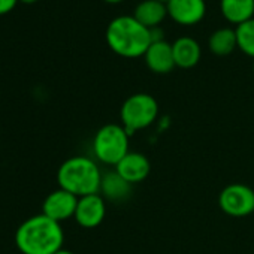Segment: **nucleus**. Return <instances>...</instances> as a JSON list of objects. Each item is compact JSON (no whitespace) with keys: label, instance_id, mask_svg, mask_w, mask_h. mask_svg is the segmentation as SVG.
I'll list each match as a JSON object with an SVG mask.
<instances>
[{"label":"nucleus","instance_id":"f257e3e1","mask_svg":"<svg viewBox=\"0 0 254 254\" xmlns=\"http://www.w3.org/2000/svg\"><path fill=\"white\" fill-rule=\"evenodd\" d=\"M63 241L62 224L44 214L27 218L15 232V245L23 254H56Z\"/></svg>","mask_w":254,"mask_h":254},{"label":"nucleus","instance_id":"f03ea898","mask_svg":"<svg viewBox=\"0 0 254 254\" xmlns=\"http://www.w3.org/2000/svg\"><path fill=\"white\" fill-rule=\"evenodd\" d=\"M106 44L120 57H144L151 45V30L141 24L133 15L115 17L106 27Z\"/></svg>","mask_w":254,"mask_h":254},{"label":"nucleus","instance_id":"7ed1b4c3","mask_svg":"<svg viewBox=\"0 0 254 254\" xmlns=\"http://www.w3.org/2000/svg\"><path fill=\"white\" fill-rule=\"evenodd\" d=\"M102 171L96 160L85 156H75L64 160L57 171L59 187L76 197L100 193Z\"/></svg>","mask_w":254,"mask_h":254},{"label":"nucleus","instance_id":"20e7f679","mask_svg":"<svg viewBox=\"0 0 254 254\" xmlns=\"http://www.w3.org/2000/svg\"><path fill=\"white\" fill-rule=\"evenodd\" d=\"M130 135L123 124L109 123L102 126L93 138V154L97 162L115 166L127 153H129Z\"/></svg>","mask_w":254,"mask_h":254},{"label":"nucleus","instance_id":"39448f33","mask_svg":"<svg viewBox=\"0 0 254 254\" xmlns=\"http://www.w3.org/2000/svg\"><path fill=\"white\" fill-rule=\"evenodd\" d=\"M159 117V103L148 93H135L127 97L120 109L121 124L129 135L150 127Z\"/></svg>","mask_w":254,"mask_h":254},{"label":"nucleus","instance_id":"423d86ee","mask_svg":"<svg viewBox=\"0 0 254 254\" xmlns=\"http://www.w3.org/2000/svg\"><path fill=\"white\" fill-rule=\"evenodd\" d=\"M218 205L229 217H247L254 212V190L241 183L229 184L220 191Z\"/></svg>","mask_w":254,"mask_h":254},{"label":"nucleus","instance_id":"0eeeda50","mask_svg":"<svg viewBox=\"0 0 254 254\" xmlns=\"http://www.w3.org/2000/svg\"><path fill=\"white\" fill-rule=\"evenodd\" d=\"M78 199L79 197L75 194L59 187L45 197L42 203V214L62 224V221H66L75 215Z\"/></svg>","mask_w":254,"mask_h":254},{"label":"nucleus","instance_id":"6e6552de","mask_svg":"<svg viewBox=\"0 0 254 254\" xmlns=\"http://www.w3.org/2000/svg\"><path fill=\"white\" fill-rule=\"evenodd\" d=\"M106 215V202L100 193L82 196L78 199L75 221L84 229H94L105 220Z\"/></svg>","mask_w":254,"mask_h":254},{"label":"nucleus","instance_id":"1a4fd4ad","mask_svg":"<svg viewBox=\"0 0 254 254\" xmlns=\"http://www.w3.org/2000/svg\"><path fill=\"white\" fill-rule=\"evenodd\" d=\"M114 168V171L130 186L145 181L151 172V163L148 157L138 151H129Z\"/></svg>","mask_w":254,"mask_h":254},{"label":"nucleus","instance_id":"9d476101","mask_svg":"<svg viewBox=\"0 0 254 254\" xmlns=\"http://www.w3.org/2000/svg\"><path fill=\"white\" fill-rule=\"evenodd\" d=\"M168 15L180 26L199 24L206 15L205 0H169Z\"/></svg>","mask_w":254,"mask_h":254},{"label":"nucleus","instance_id":"9b49d317","mask_svg":"<svg viewBox=\"0 0 254 254\" xmlns=\"http://www.w3.org/2000/svg\"><path fill=\"white\" fill-rule=\"evenodd\" d=\"M144 59H145L147 67L157 75L169 73L177 67L175 60H174V53H172V44H169L165 39L151 42Z\"/></svg>","mask_w":254,"mask_h":254},{"label":"nucleus","instance_id":"f8f14e48","mask_svg":"<svg viewBox=\"0 0 254 254\" xmlns=\"http://www.w3.org/2000/svg\"><path fill=\"white\" fill-rule=\"evenodd\" d=\"M172 53L175 66L181 69L194 67L202 57V48L199 42L190 36H181L172 42Z\"/></svg>","mask_w":254,"mask_h":254},{"label":"nucleus","instance_id":"ddd939ff","mask_svg":"<svg viewBox=\"0 0 254 254\" xmlns=\"http://www.w3.org/2000/svg\"><path fill=\"white\" fill-rule=\"evenodd\" d=\"M133 17L148 29L159 27L168 17V8L159 0H142L136 5Z\"/></svg>","mask_w":254,"mask_h":254},{"label":"nucleus","instance_id":"4468645a","mask_svg":"<svg viewBox=\"0 0 254 254\" xmlns=\"http://www.w3.org/2000/svg\"><path fill=\"white\" fill-rule=\"evenodd\" d=\"M223 17L230 24H242L254 18V0H220Z\"/></svg>","mask_w":254,"mask_h":254},{"label":"nucleus","instance_id":"2eb2a0df","mask_svg":"<svg viewBox=\"0 0 254 254\" xmlns=\"http://www.w3.org/2000/svg\"><path fill=\"white\" fill-rule=\"evenodd\" d=\"M208 48L214 56L226 57L230 56L238 48L236 32L229 27H221L212 32L208 39Z\"/></svg>","mask_w":254,"mask_h":254},{"label":"nucleus","instance_id":"dca6fc26","mask_svg":"<svg viewBox=\"0 0 254 254\" xmlns=\"http://www.w3.org/2000/svg\"><path fill=\"white\" fill-rule=\"evenodd\" d=\"M132 186L124 181L115 171L103 174L102 177V186H100V193L105 199L109 200H124L127 196L130 194Z\"/></svg>","mask_w":254,"mask_h":254},{"label":"nucleus","instance_id":"f3484780","mask_svg":"<svg viewBox=\"0 0 254 254\" xmlns=\"http://www.w3.org/2000/svg\"><path fill=\"white\" fill-rule=\"evenodd\" d=\"M238 48L248 57L254 59V18L236 26Z\"/></svg>","mask_w":254,"mask_h":254},{"label":"nucleus","instance_id":"a211bd4d","mask_svg":"<svg viewBox=\"0 0 254 254\" xmlns=\"http://www.w3.org/2000/svg\"><path fill=\"white\" fill-rule=\"evenodd\" d=\"M18 0H0V15H5L8 12H11Z\"/></svg>","mask_w":254,"mask_h":254},{"label":"nucleus","instance_id":"6ab92c4d","mask_svg":"<svg viewBox=\"0 0 254 254\" xmlns=\"http://www.w3.org/2000/svg\"><path fill=\"white\" fill-rule=\"evenodd\" d=\"M56 254H73L72 251H69V250H64V248H62L60 251H57Z\"/></svg>","mask_w":254,"mask_h":254},{"label":"nucleus","instance_id":"aec40b11","mask_svg":"<svg viewBox=\"0 0 254 254\" xmlns=\"http://www.w3.org/2000/svg\"><path fill=\"white\" fill-rule=\"evenodd\" d=\"M103 2H106V3H121V2H124V0H103Z\"/></svg>","mask_w":254,"mask_h":254},{"label":"nucleus","instance_id":"412c9836","mask_svg":"<svg viewBox=\"0 0 254 254\" xmlns=\"http://www.w3.org/2000/svg\"><path fill=\"white\" fill-rule=\"evenodd\" d=\"M20 2H23V3H35V2H38V0H20Z\"/></svg>","mask_w":254,"mask_h":254},{"label":"nucleus","instance_id":"4be33fe9","mask_svg":"<svg viewBox=\"0 0 254 254\" xmlns=\"http://www.w3.org/2000/svg\"><path fill=\"white\" fill-rule=\"evenodd\" d=\"M159 2H162V3H165V5H168L169 0H159Z\"/></svg>","mask_w":254,"mask_h":254},{"label":"nucleus","instance_id":"5701e85b","mask_svg":"<svg viewBox=\"0 0 254 254\" xmlns=\"http://www.w3.org/2000/svg\"><path fill=\"white\" fill-rule=\"evenodd\" d=\"M253 73H254V62H253Z\"/></svg>","mask_w":254,"mask_h":254}]
</instances>
